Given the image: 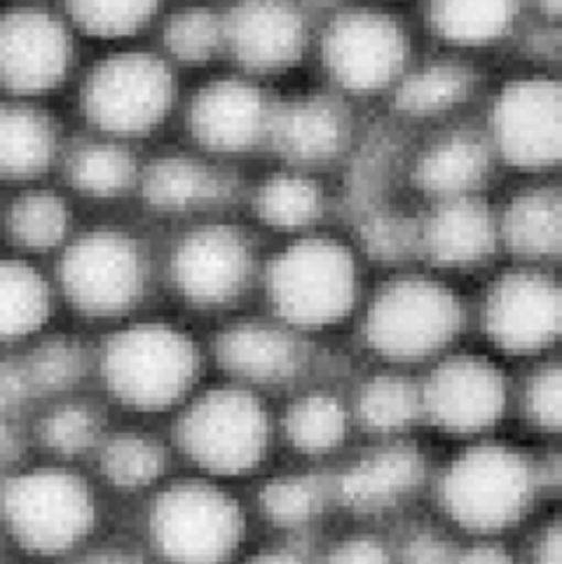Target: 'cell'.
Listing matches in <instances>:
<instances>
[{
    "label": "cell",
    "instance_id": "cell-1",
    "mask_svg": "<svg viewBox=\"0 0 562 564\" xmlns=\"http://www.w3.org/2000/svg\"><path fill=\"white\" fill-rule=\"evenodd\" d=\"M106 492L83 464L31 455L0 476V551L62 564L104 536Z\"/></svg>",
    "mask_w": 562,
    "mask_h": 564
},
{
    "label": "cell",
    "instance_id": "cell-2",
    "mask_svg": "<svg viewBox=\"0 0 562 564\" xmlns=\"http://www.w3.org/2000/svg\"><path fill=\"white\" fill-rule=\"evenodd\" d=\"M199 380L197 340L164 318L131 316L94 345V393L134 422L174 415L199 389Z\"/></svg>",
    "mask_w": 562,
    "mask_h": 564
},
{
    "label": "cell",
    "instance_id": "cell-3",
    "mask_svg": "<svg viewBox=\"0 0 562 564\" xmlns=\"http://www.w3.org/2000/svg\"><path fill=\"white\" fill-rule=\"evenodd\" d=\"M247 539V511L220 480H164L143 499L141 541L153 564H233Z\"/></svg>",
    "mask_w": 562,
    "mask_h": 564
},
{
    "label": "cell",
    "instance_id": "cell-4",
    "mask_svg": "<svg viewBox=\"0 0 562 564\" xmlns=\"http://www.w3.org/2000/svg\"><path fill=\"white\" fill-rule=\"evenodd\" d=\"M52 281L60 305L75 316L116 326L145 303L153 260L139 235L120 225H94L73 232L56 253Z\"/></svg>",
    "mask_w": 562,
    "mask_h": 564
},
{
    "label": "cell",
    "instance_id": "cell-5",
    "mask_svg": "<svg viewBox=\"0 0 562 564\" xmlns=\"http://www.w3.org/2000/svg\"><path fill=\"white\" fill-rule=\"evenodd\" d=\"M169 443L197 476L214 480L258 471L272 447V415L258 391L235 382L197 389L174 412Z\"/></svg>",
    "mask_w": 562,
    "mask_h": 564
},
{
    "label": "cell",
    "instance_id": "cell-6",
    "mask_svg": "<svg viewBox=\"0 0 562 564\" xmlns=\"http://www.w3.org/2000/svg\"><path fill=\"white\" fill-rule=\"evenodd\" d=\"M436 492L447 522L476 539L516 530L543 497L537 459L490 438L468 441L445 464Z\"/></svg>",
    "mask_w": 562,
    "mask_h": 564
},
{
    "label": "cell",
    "instance_id": "cell-7",
    "mask_svg": "<svg viewBox=\"0 0 562 564\" xmlns=\"http://www.w3.org/2000/svg\"><path fill=\"white\" fill-rule=\"evenodd\" d=\"M464 328V305L445 281L426 274L389 279L366 307V347L391 366L439 361Z\"/></svg>",
    "mask_w": 562,
    "mask_h": 564
},
{
    "label": "cell",
    "instance_id": "cell-8",
    "mask_svg": "<svg viewBox=\"0 0 562 564\" xmlns=\"http://www.w3.org/2000/svg\"><path fill=\"white\" fill-rule=\"evenodd\" d=\"M361 272L347 243L303 237L281 249L266 268V293L279 324L295 333L326 330L354 312Z\"/></svg>",
    "mask_w": 562,
    "mask_h": 564
},
{
    "label": "cell",
    "instance_id": "cell-9",
    "mask_svg": "<svg viewBox=\"0 0 562 564\" xmlns=\"http://www.w3.org/2000/svg\"><path fill=\"white\" fill-rule=\"evenodd\" d=\"M176 101L169 62L145 50H120L99 59L85 75L80 110L101 137L129 141L153 134Z\"/></svg>",
    "mask_w": 562,
    "mask_h": 564
},
{
    "label": "cell",
    "instance_id": "cell-10",
    "mask_svg": "<svg viewBox=\"0 0 562 564\" xmlns=\"http://www.w3.org/2000/svg\"><path fill=\"white\" fill-rule=\"evenodd\" d=\"M66 17L35 0L0 8V94L37 101L73 70L75 37Z\"/></svg>",
    "mask_w": 562,
    "mask_h": 564
},
{
    "label": "cell",
    "instance_id": "cell-11",
    "mask_svg": "<svg viewBox=\"0 0 562 564\" xmlns=\"http://www.w3.org/2000/svg\"><path fill=\"white\" fill-rule=\"evenodd\" d=\"M422 422L462 441L490 438L509 410V380L480 354H445L420 382Z\"/></svg>",
    "mask_w": 562,
    "mask_h": 564
},
{
    "label": "cell",
    "instance_id": "cell-12",
    "mask_svg": "<svg viewBox=\"0 0 562 564\" xmlns=\"http://www.w3.org/2000/svg\"><path fill=\"white\" fill-rule=\"evenodd\" d=\"M256 274L253 243L235 225L202 223L183 232L169 251L166 279L193 310L235 305Z\"/></svg>",
    "mask_w": 562,
    "mask_h": 564
},
{
    "label": "cell",
    "instance_id": "cell-13",
    "mask_svg": "<svg viewBox=\"0 0 562 564\" xmlns=\"http://www.w3.org/2000/svg\"><path fill=\"white\" fill-rule=\"evenodd\" d=\"M322 54L331 78L352 94H375L401 80L408 37L397 19L372 8L337 14L324 31Z\"/></svg>",
    "mask_w": 562,
    "mask_h": 564
},
{
    "label": "cell",
    "instance_id": "cell-14",
    "mask_svg": "<svg viewBox=\"0 0 562 564\" xmlns=\"http://www.w3.org/2000/svg\"><path fill=\"white\" fill-rule=\"evenodd\" d=\"M480 318L485 337L501 354L539 356L560 337L558 281L532 265L506 272L487 289Z\"/></svg>",
    "mask_w": 562,
    "mask_h": 564
},
{
    "label": "cell",
    "instance_id": "cell-15",
    "mask_svg": "<svg viewBox=\"0 0 562 564\" xmlns=\"http://www.w3.org/2000/svg\"><path fill=\"white\" fill-rule=\"evenodd\" d=\"M560 85L551 78H522L506 85L493 108V143L522 172L555 166L562 145Z\"/></svg>",
    "mask_w": 562,
    "mask_h": 564
},
{
    "label": "cell",
    "instance_id": "cell-16",
    "mask_svg": "<svg viewBox=\"0 0 562 564\" xmlns=\"http://www.w3.org/2000/svg\"><path fill=\"white\" fill-rule=\"evenodd\" d=\"M426 482V457L415 443L387 438L356 457L333 480V499L356 518L403 509Z\"/></svg>",
    "mask_w": 562,
    "mask_h": 564
},
{
    "label": "cell",
    "instance_id": "cell-17",
    "mask_svg": "<svg viewBox=\"0 0 562 564\" xmlns=\"http://www.w3.org/2000/svg\"><path fill=\"white\" fill-rule=\"evenodd\" d=\"M298 335L279 322L233 324L216 337V364L228 375V382L258 393L291 387L310 364L307 347Z\"/></svg>",
    "mask_w": 562,
    "mask_h": 564
},
{
    "label": "cell",
    "instance_id": "cell-18",
    "mask_svg": "<svg viewBox=\"0 0 562 564\" xmlns=\"http://www.w3.org/2000/svg\"><path fill=\"white\" fill-rule=\"evenodd\" d=\"M223 24L225 50L253 73L287 70L307 47V19L293 0H241Z\"/></svg>",
    "mask_w": 562,
    "mask_h": 564
},
{
    "label": "cell",
    "instance_id": "cell-19",
    "mask_svg": "<svg viewBox=\"0 0 562 564\" xmlns=\"http://www.w3.org/2000/svg\"><path fill=\"white\" fill-rule=\"evenodd\" d=\"M272 104L253 83L223 78L204 85L191 101L187 127L193 139L212 153H249L268 139Z\"/></svg>",
    "mask_w": 562,
    "mask_h": 564
},
{
    "label": "cell",
    "instance_id": "cell-20",
    "mask_svg": "<svg viewBox=\"0 0 562 564\" xmlns=\"http://www.w3.org/2000/svg\"><path fill=\"white\" fill-rule=\"evenodd\" d=\"M172 443L155 431L143 424H110L87 468L106 495L145 499L172 478Z\"/></svg>",
    "mask_w": 562,
    "mask_h": 564
},
{
    "label": "cell",
    "instance_id": "cell-21",
    "mask_svg": "<svg viewBox=\"0 0 562 564\" xmlns=\"http://www.w3.org/2000/svg\"><path fill=\"white\" fill-rule=\"evenodd\" d=\"M499 247V218L476 195L441 199L420 223V253L445 270L478 268Z\"/></svg>",
    "mask_w": 562,
    "mask_h": 564
},
{
    "label": "cell",
    "instance_id": "cell-22",
    "mask_svg": "<svg viewBox=\"0 0 562 564\" xmlns=\"http://www.w3.org/2000/svg\"><path fill=\"white\" fill-rule=\"evenodd\" d=\"M110 424V408L87 389L35 403L26 415L33 455L83 466Z\"/></svg>",
    "mask_w": 562,
    "mask_h": 564
},
{
    "label": "cell",
    "instance_id": "cell-23",
    "mask_svg": "<svg viewBox=\"0 0 562 564\" xmlns=\"http://www.w3.org/2000/svg\"><path fill=\"white\" fill-rule=\"evenodd\" d=\"M60 305L41 260L0 251V354H17L52 328Z\"/></svg>",
    "mask_w": 562,
    "mask_h": 564
},
{
    "label": "cell",
    "instance_id": "cell-24",
    "mask_svg": "<svg viewBox=\"0 0 562 564\" xmlns=\"http://www.w3.org/2000/svg\"><path fill=\"white\" fill-rule=\"evenodd\" d=\"M62 131L50 112L26 99H0V185L41 183L62 160Z\"/></svg>",
    "mask_w": 562,
    "mask_h": 564
},
{
    "label": "cell",
    "instance_id": "cell-25",
    "mask_svg": "<svg viewBox=\"0 0 562 564\" xmlns=\"http://www.w3.org/2000/svg\"><path fill=\"white\" fill-rule=\"evenodd\" d=\"M268 141L295 164H324L345 150L349 118L333 99H295L272 110Z\"/></svg>",
    "mask_w": 562,
    "mask_h": 564
},
{
    "label": "cell",
    "instance_id": "cell-26",
    "mask_svg": "<svg viewBox=\"0 0 562 564\" xmlns=\"http://www.w3.org/2000/svg\"><path fill=\"white\" fill-rule=\"evenodd\" d=\"M137 191L153 212L183 216L223 204L233 193V181L206 162L164 155L141 166Z\"/></svg>",
    "mask_w": 562,
    "mask_h": 564
},
{
    "label": "cell",
    "instance_id": "cell-27",
    "mask_svg": "<svg viewBox=\"0 0 562 564\" xmlns=\"http://www.w3.org/2000/svg\"><path fill=\"white\" fill-rule=\"evenodd\" d=\"M73 232L71 202L41 183L19 187L0 209V237L10 251L26 258L56 256Z\"/></svg>",
    "mask_w": 562,
    "mask_h": 564
},
{
    "label": "cell",
    "instance_id": "cell-28",
    "mask_svg": "<svg viewBox=\"0 0 562 564\" xmlns=\"http://www.w3.org/2000/svg\"><path fill=\"white\" fill-rule=\"evenodd\" d=\"M17 356L35 403L85 391L91 384L94 345H87L78 335L50 328Z\"/></svg>",
    "mask_w": 562,
    "mask_h": 564
},
{
    "label": "cell",
    "instance_id": "cell-29",
    "mask_svg": "<svg viewBox=\"0 0 562 564\" xmlns=\"http://www.w3.org/2000/svg\"><path fill=\"white\" fill-rule=\"evenodd\" d=\"M487 172H490L487 143L474 131H453L424 150L412 178L422 193L441 202L474 195Z\"/></svg>",
    "mask_w": 562,
    "mask_h": 564
},
{
    "label": "cell",
    "instance_id": "cell-30",
    "mask_svg": "<svg viewBox=\"0 0 562 564\" xmlns=\"http://www.w3.org/2000/svg\"><path fill=\"white\" fill-rule=\"evenodd\" d=\"M499 243L530 265L558 258L562 204L555 187H530L516 195L499 218Z\"/></svg>",
    "mask_w": 562,
    "mask_h": 564
},
{
    "label": "cell",
    "instance_id": "cell-31",
    "mask_svg": "<svg viewBox=\"0 0 562 564\" xmlns=\"http://www.w3.org/2000/svg\"><path fill=\"white\" fill-rule=\"evenodd\" d=\"M62 164L73 191L94 202L120 199L137 191L141 174V164L129 145L108 137L73 145L62 155Z\"/></svg>",
    "mask_w": 562,
    "mask_h": 564
},
{
    "label": "cell",
    "instance_id": "cell-32",
    "mask_svg": "<svg viewBox=\"0 0 562 564\" xmlns=\"http://www.w3.org/2000/svg\"><path fill=\"white\" fill-rule=\"evenodd\" d=\"M352 422V410L341 397L331 391H305L289 403L281 417V434L293 453L324 459L341 453Z\"/></svg>",
    "mask_w": 562,
    "mask_h": 564
},
{
    "label": "cell",
    "instance_id": "cell-33",
    "mask_svg": "<svg viewBox=\"0 0 562 564\" xmlns=\"http://www.w3.org/2000/svg\"><path fill=\"white\" fill-rule=\"evenodd\" d=\"M352 420L382 441L403 438L422 422L420 382L401 372L370 375L354 393Z\"/></svg>",
    "mask_w": 562,
    "mask_h": 564
},
{
    "label": "cell",
    "instance_id": "cell-34",
    "mask_svg": "<svg viewBox=\"0 0 562 564\" xmlns=\"http://www.w3.org/2000/svg\"><path fill=\"white\" fill-rule=\"evenodd\" d=\"M333 482L312 471L279 474L262 482L258 509L279 532H305L326 513Z\"/></svg>",
    "mask_w": 562,
    "mask_h": 564
},
{
    "label": "cell",
    "instance_id": "cell-35",
    "mask_svg": "<svg viewBox=\"0 0 562 564\" xmlns=\"http://www.w3.org/2000/svg\"><path fill=\"white\" fill-rule=\"evenodd\" d=\"M516 17L518 0H429V24L447 43L462 47L501 41Z\"/></svg>",
    "mask_w": 562,
    "mask_h": 564
},
{
    "label": "cell",
    "instance_id": "cell-36",
    "mask_svg": "<svg viewBox=\"0 0 562 564\" xmlns=\"http://www.w3.org/2000/svg\"><path fill=\"white\" fill-rule=\"evenodd\" d=\"M474 89V75L455 62H436L403 73L397 106L410 118H439L462 106Z\"/></svg>",
    "mask_w": 562,
    "mask_h": 564
},
{
    "label": "cell",
    "instance_id": "cell-37",
    "mask_svg": "<svg viewBox=\"0 0 562 564\" xmlns=\"http://www.w3.org/2000/svg\"><path fill=\"white\" fill-rule=\"evenodd\" d=\"M324 191L303 174L270 176L256 195L258 218L279 232L310 230L324 216Z\"/></svg>",
    "mask_w": 562,
    "mask_h": 564
},
{
    "label": "cell",
    "instance_id": "cell-38",
    "mask_svg": "<svg viewBox=\"0 0 562 564\" xmlns=\"http://www.w3.org/2000/svg\"><path fill=\"white\" fill-rule=\"evenodd\" d=\"M162 8V0H64V17L73 31L97 41H125L143 31Z\"/></svg>",
    "mask_w": 562,
    "mask_h": 564
},
{
    "label": "cell",
    "instance_id": "cell-39",
    "mask_svg": "<svg viewBox=\"0 0 562 564\" xmlns=\"http://www.w3.org/2000/svg\"><path fill=\"white\" fill-rule=\"evenodd\" d=\"M164 50L179 64H206L225 47V24L209 8H183L166 19Z\"/></svg>",
    "mask_w": 562,
    "mask_h": 564
},
{
    "label": "cell",
    "instance_id": "cell-40",
    "mask_svg": "<svg viewBox=\"0 0 562 564\" xmlns=\"http://www.w3.org/2000/svg\"><path fill=\"white\" fill-rule=\"evenodd\" d=\"M359 235L364 251L380 262H401L420 253V223L382 206L364 214Z\"/></svg>",
    "mask_w": 562,
    "mask_h": 564
},
{
    "label": "cell",
    "instance_id": "cell-41",
    "mask_svg": "<svg viewBox=\"0 0 562 564\" xmlns=\"http://www.w3.org/2000/svg\"><path fill=\"white\" fill-rule=\"evenodd\" d=\"M522 415L539 434H558L562 424V375L558 364H543L530 375L522 389Z\"/></svg>",
    "mask_w": 562,
    "mask_h": 564
},
{
    "label": "cell",
    "instance_id": "cell-42",
    "mask_svg": "<svg viewBox=\"0 0 562 564\" xmlns=\"http://www.w3.org/2000/svg\"><path fill=\"white\" fill-rule=\"evenodd\" d=\"M457 551L460 549L447 534L420 528L406 536L399 560L401 564H455Z\"/></svg>",
    "mask_w": 562,
    "mask_h": 564
},
{
    "label": "cell",
    "instance_id": "cell-43",
    "mask_svg": "<svg viewBox=\"0 0 562 564\" xmlns=\"http://www.w3.org/2000/svg\"><path fill=\"white\" fill-rule=\"evenodd\" d=\"M324 564H393V553L380 536L354 532L333 543Z\"/></svg>",
    "mask_w": 562,
    "mask_h": 564
},
{
    "label": "cell",
    "instance_id": "cell-44",
    "mask_svg": "<svg viewBox=\"0 0 562 564\" xmlns=\"http://www.w3.org/2000/svg\"><path fill=\"white\" fill-rule=\"evenodd\" d=\"M62 564H153L145 551L139 546V541L101 536L80 553L64 560Z\"/></svg>",
    "mask_w": 562,
    "mask_h": 564
},
{
    "label": "cell",
    "instance_id": "cell-45",
    "mask_svg": "<svg viewBox=\"0 0 562 564\" xmlns=\"http://www.w3.org/2000/svg\"><path fill=\"white\" fill-rule=\"evenodd\" d=\"M455 564H518L516 557L490 539H478L474 546L457 551Z\"/></svg>",
    "mask_w": 562,
    "mask_h": 564
},
{
    "label": "cell",
    "instance_id": "cell-46",
    "mask_svg": "<svg viewBox=\"0 0 562 564\" xmlns=\"http://www.w3.org/2000/svg\"><path fill=\"white\" fill-rule=\"evenodd\" d=\"M530 564H562V536L558 520L547 522L539 530V536L532 543Z\"/></svg>",
    "mask_w": 562,
    "mask_h": 564
},
{
    "label": "cell",
    "instance_id": "cell-47",
    "mask_svg": "<svg viewBox=\"0 0 562 564\" xmlns=\"http://www.w3.org/2000/svg\"><path fill=\"white\" fill-rule=\"evenodd\" d=\"M241 564H310V560L295 549H268L249 555Z\"/></svg>",
    "mask_w": 562,
    "mask_h": 564
},
{
    "label": "cell",
    "instance_id": "cell-48",
    "mask_svg": "<svg viewBox=\"0 0 562 564\" xmlns=\"http://www.w3.org/2000/svg\"><path fill=\"white\" fill-rule=\"evenodd\" d=\"M537 6L541 8V12L547 14L549 19H558L560 17V8H562V0H537Z\"/></svg>",
    "mask_w": 562,
    "mask_h": 564
},
{
    "label": "cell",
    "instance_id": "cell-49",
    "mask_svg": "<svg viewBox=\"0 0 562 564\" xmlns=\"http://www.w3.org/2000/svg\"><path fill=\"white\" fill-rule=\"evenodd\" d=\"M3 564H14V562H12V560H6V562H3Z\"/></svg>",
    "mask_w": 562,
    "mask_h": 564
},
{
    "label": "cell",
    "instance_id": "cell-50",
    "mask_svg": "<svg viewBox=\"0 0 562 564\" xmlns=\"http://www.w3.org/2000/svg\"><path fill=\"white\" fill-rule=\"evenodd\" d=\"M0 209H3V204H0Z\"/></svg>",
    "mask_w": 562,
    "mask_h": 564
}]
</instances>
